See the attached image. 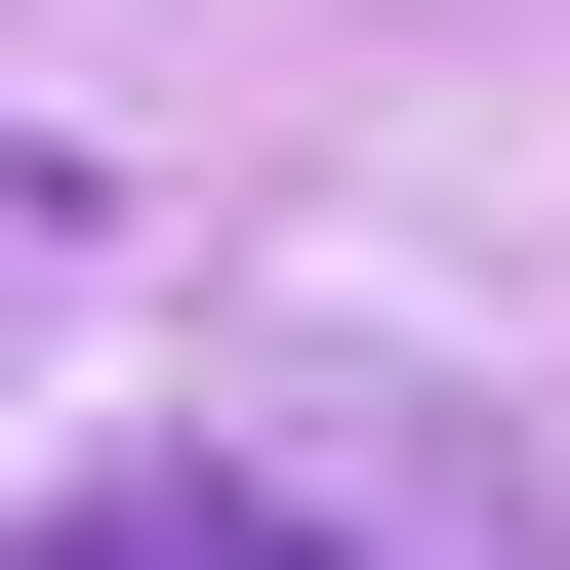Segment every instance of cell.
<instances>
[{"mask_svg":"<svg viewBox=\"0 0 570 570\" xmlns=\"http://www.w3.org/2000/svg\"><path fill=\"white\" fill-rule=\"evenodd\" d=\"M0 570H326V530H285V489H41Z\"/></svg>","mask_w":570,"mask_h":570,"instance_id":"6da1fadb","label":"cell"}]
</instances>
